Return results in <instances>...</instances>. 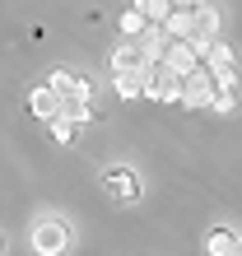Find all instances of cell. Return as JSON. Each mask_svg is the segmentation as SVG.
Here are the masks:
<instances>
[{
	"label": "cell",
	"mask_w": 242,
	"mask_h": 256,
	"mask_svg": "<svg viewBox=\"0 0 242 256\" xmlns=\"http://www.w3.org/2000/svg\"><path fill=\"white\" fill-rule=\"evenodd\" d=\"M144 98L154 102H182V74L163 61H149L144 66Z\"/></svg>",
	"instance_id": "obj_1"
},
{
	"label": "cell",
	"mask_w": 242,
	"mask_h": 256,
	"mask_svg": "<svg viewBox=\"0 0 242 256\" xmlns=\"http://www.w3.org/2000/svg\"><path fill=\"white\" fill-rule=\"evenodd\" d=\"M28 242H33L38 256H66L70 252V224L66 219H38Z\"/></svg>",
	"instance_id": "obj_2"
},
{
	"label": "cell",
	"mask_w": 242,
	"mask_h": 256,
	"mask_svg": "<svg viewBox=\"0 0 242 256\" xmlns=\"http://www.w3.org/2000/svg\"><path fill=\"white\" fill-rule=\"evenodd\" d=\"M102 191L112 196V200H121V205H135L144 196V186H140V172L135 168H126V163H116V168H102Z\"/></svg>",
	"instance_id": "obj_3"
},
{
	"label": "cell",
	"mask_w": 242,
	"mask_h": 256,
	"mask_svg": "<svg viewBox=\"0 0 242 256\" xmlns=\"http://www.w3.org/2000/svg\"><path fill=\"white\" fill-rule=\"evenodd\" d=\"M214 94H219V80H214L210 66L191 70L186 80H182V108H214Z\"/></svg>",
	"instance_id": "obj_4"
},
{
	"label": "cell",
	"mask_w": 242,
	"mask_h": 256,
	"mask_svg": "<svg viewBox=\"0 0 242 256\" xmlns=\"http://www.w3.org/2000/svg\"><path fill=\"white\" fill-rule=\"evenodd\" d=\"M28 112H33L38 122L52 126V122H60V112H66V98H60L52 84H38L33 94H28Z\"/></svg>",
	"instance_id": "obj_5"
},
{
	"label": "cell",
	"mask_w": 242,
	"mask_h": 256,
	"mask_svg": "<svg viewBox=\"0 0 242 256\" xmlns=\"http://www.w3.org/2000/svg\"><path fill=\"white\" fill-rule=\"evenodd\" d=\"M205 66L214 70V80H219V84H238V61H233V52L224 47V42H214V47L205 52Z\"/></svg>",
	"instance_id": "obj_6"
},
{
	"label": "cell",
	"mask_w": 242,
	"mask_h": 256,
	"mask_svg": "<svg viewBox=\"0 0 242 256\" xmlns=\"http://www.w3.org/2000/svg\"><path fill=\"white\" fill-rule=\"evenodd\" d=\"M149 66L144 47H135V42H121V47L112 52V74H140Z\"/></svg>",
	"instance_id": "obj_7"
},
{
	"label": "cell",
	"mask_w": 242,
	"mask_h": 256,
	"mask_svg": "<svg viewBox=\"0 0 242 256\" xmlns=\"http://www.w3.org/2000/svg\"><path fill=\"white\" fill-rule=\"evenodd\" d=\"M116 24H121V38H126V42L144 38L149 28H154V19H149V14H144L140 5H130V10H126V14H121V19H116Z\"/></svg>",
	"instance_id": "obj_8"
},
{
	"label": "cell",
	"mask_w": 242,
	"mask_h": 256,
	"mask_svg": "<svg viewBox=\"0 0 242 256\" xmlns=\"http://www.w3.org/2000/svg\"><path fill=\"white\" fill-rule=\"evenodd\" d=\"M238 242H242V238H238L233 228H210V233H205V252H210V256H233Z\"/></svg>",
	"instance_id": "obj_9"
},
{
	"label": "cell",
	"mask_w": 242,
	"mask_h": 256,
	"mask_svg": "<svg viewBox=\"0 0 242 256\" xmlns=\"http://www.w3.org/2000/svg\"><path fill=\"white\" fill-rule=\"evenodd\" d=\"M112 88H116V98H126V102L144 98V70L140 74H112Z\"/></svg>",
	"instance_id": "obj_10"
},
{
	"label": "cell",
	"mask_w": 242,
	"mask_h": 256,
	"mask_svg": "<svg viewBox=\"0 0 242 256\" xmlns=\"http://www.w3.org/2000/svg\"><path fill=\"white\" fill-rule=\"evenodd\" d=\"M242 108V98H238V84H219V94H214V112L219 116H228Z\"/></svg>",
	"instance_id": "obj_11"
},
{
	"label": "cell",
	"mask_w": 242,
	"mask_h": 256,
	"mask_svg": "<svg viewBox=\"0 0 242 256\" xmlns=\"http://www.w3.org/2000/svg\"><path fill=\"white\" fill-rule=\"evenodd\" d=\"M47 84L56 88L60 98H74V88H80V74H70V70H52V74H47Z\"/></svg>",
	"instance_id": "obj_12"
},
{
	"label": "cell",
	"mask_w": 242,
	"mask_h": 256,
	"mask_svg": "<svg viewBox=\"0 0 242 256\" xmlns=\"http://www.w3.org/2000/svg\"><path fill=\"white\" fill-rule=\"evenodd\" d=\"M74 135H80V122H70V116L52 122V140H56V144H74Z\"/></svg>",
	"instance_id": "obj_13"
},
{
	"label": "cell",
	"mask_w": 242,
	"mask_h": 256,
	"mask_svg": "<svg viewBox=\"0 0 242 256\" xmlns=\"http://www.w3.org/2000/svg\"><path fill=\"white\" fill-rule=\"evenodd\" d=\"M60 116H70V122H80V126H84V122H94V108H88L84 98H70V102H66V112H60Z\"/></svg>",
	"instance_id": "obj_14"
},
{
	"label": "cell",
	"mask_w": 242,
	"mask_h": 256,
	"mask_svg": "<svg viewBox=\"0 0 242 256\" xmlns=\"http://www.w3.org/2000/svg\"><path fill=\"white\" fill-rule=\"evenodd\" d=\"M233 256H242V242H238V252H233Z\"/></svg>",
	"instance_id": "obj_15"
}]
</instances>
